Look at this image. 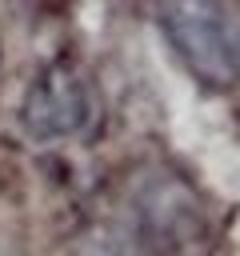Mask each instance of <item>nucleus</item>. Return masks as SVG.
Listing matches in <instances>:
<instances>
[{
  "mask_svg": "<svg viewBox=\"0 0 240 256\" xmlns=\"http://www.w3.org/2000/svg\"><path fill=\"white\" fill-rule=\"evenodd\" d=\"M180 64L208 88L228 92L240 84V16L224 4H164L156 12Z\"/></svg>",
  "mask_w": 240,
  "mask_h": 256,
  "instance_id": "nucleus-1",
  "label": "nucleus"
},
{
  "mask_svg": "<svg viewBox=\"0 0 240 256\" xmlns=\"http://www.w3.org/2000/svg\"><path fill=\"white\" fill-rule=\"evenodd\" d=\"M92 108H96V96L88 76L68 60H52L28 80L16 116H20V132L32 144H52L88 128Z\"/></svg>",
  "mask_w": 240,
  "mask_h": 256,
  "instance_id": "nucleus-2",
  "label": "nucleus"
},
{
  "mask_svg": "<svg viewBox=\"0 0 240 256\" xmlns=\"http://www.w3.org/2000/svg\"><path fill=\"white\" fill-rule=\"evenodd\" d=\"M136 236L152 248H184L204 232V208L188 180L168 168H152L132 196Z\"/></svg>",
  "mask_w": 240,
  "mask_h": 256,
  "instance_id": "nucleus-3",
  "label": "nucleus"
},
{
  "mask_svg": "<svg viewBox=\"0 0 240 256\" xmlns=\"http://www.w3.org/2000/svg\"><path fill=\"white\" fill-rule=\"evenodd\" d=\"M0 256H28L24 240H20L12 228H4V224H0Z\"/></svg>",
  "mask_w": 240,
  "mask_h": 256,
  "instance_id": "nucleus-4",
  "label": "nucleus"
}]
</instances>
